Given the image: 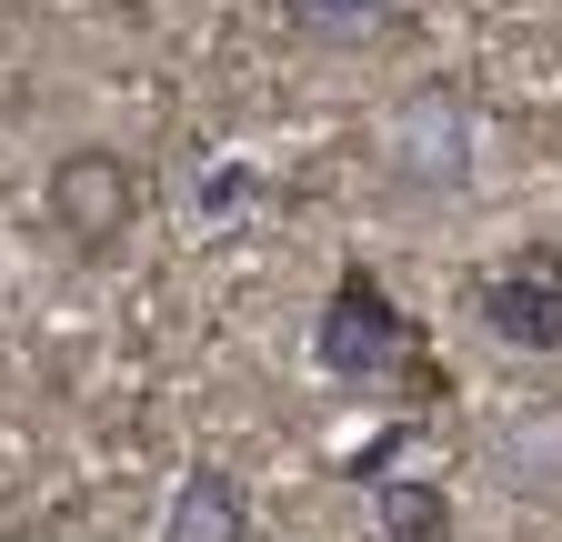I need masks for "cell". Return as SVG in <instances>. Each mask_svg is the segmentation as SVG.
<instances>
[{
  "label": "cell",
  "mask_w": 562,
  "mask_h": 542,
  "mask_svg": "<svg viewBox=\"0 0 562 542\" xmlns=\"http://www.w3.org/2000/svg\"><path fill=\"white\" fill-rule=\"evenodd\" d=\"M312 362H322L331 382L422 372V321L382 292V271H362V261H351L341 282H331V302H322V321H312ZM422 382H432V372H422Z\"/></svg>",
  "instance_id": "cell-1"
},
{
  "label": "cell",
  "mask_w": 562,
  "mask_h": 542,
  "mask_svg": "<svg viewBox=\"0 0 562 542\" xmlns=\"http://www.w3.org/2000/svg\"><path fill=\"white\" fill-rule=\"evenodd\" d=\"M161 542H251V493H241V472H222V462H191L181 483H171Z\"/></svg>",
  "instance_id": "cell-5"
},
{
  "label": "cell",
  "mask_w": 562,
  "mask_h": 542,
  "mask_svg": "<svg viewBox=\"0 0 562 542\" xmlns=\"http://www.w3.org/2000/svg\"><path fill=\"white\" fill-rule=\"evenodd\" d=\"M302 21H312V31H341V41H362V31L402 21V0H302Z\"/></svg>",
  "instance_id": "cell-7"
},
{
  "label": "cell",
  "mask_w": 562,
  "mask_h": 542,
  "mask_svg": "<svg viewBox=\"0 0 562 542\" xmlns=\"http://www.w3.org/2000/svg\"><path fill=\"white\" fill-rule=\"evenodd\" d=\"M41 201H50V232H60L70 251H111V241L140 222V171H131L121 151L81 142V151H60V161H50Z\"/></svg>",
  "instance_id": "cell-2"
},
{
  "label": "cell",
  "mask_w": 562,
  "mask_h": 542,
  "mask_svg": "<svg viewBox=\"0 0 562 542\" xmlns=\"http://www.w3.org/2000/svg\"><path fill=\"white\" fill-rule=\"evenodd\" d=\"M442 532H452L442 483H392L382 493V542H442Z\"/></svg>",
  "instance_id": "cell-6"
},
{
  "label": "cell",
  "mask_w": 562,
  "mask_h": 542,
  "mask_svg": "<svg viewBox=\"0 0 562 542\" xmlns=\"http://www.w3.org/2000/svg\"><path fill=\"white\" fill-rule=\"evenodd\" d=\"M392 171L422 201H462V181H472V111L452 91L402 101V121H392Z\"/></svg>",
  "instance_id": "cell-3"
},
{
  "label": "cell",
  "mask_w": 562,
  "mask_h": 542,
  "mask_svg": "<svg viewBox=\"0 0 562 542\" xmlns=\"http://www.w3.org/2000/svg\"><path fill=\"white\" fill-rule=\"evenodd\" d=\"M472 312L503 331L513 352H562V251H532L513 271H492L472 292Z\"/></svg>",
  "instance_id": "cell-4"
},
{
  "label": "cell",
  "mask_w": 562,
  "mask_h": 542,
  "mask_svg": "<svg viewBox=\"0 0 562 542\" xmlns=\"http://www.w3.org/2000/svg\"><path fill=\"white\" fill-rule=\"evenodd\" d=\"M251 191H261L251 171H222V181H211V191H201V212H241V201H251Z\"/></svg>",
  "instance_id": "cell-8"
}]
</instances>
